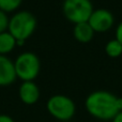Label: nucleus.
<instances>
[{
    "mask_svg": "<svg viewBox=\"0 0 122 122\" xmlns=\"http://www.w3.org/2000/svg\"><path fill=\"white\" fill-rule=\"evenodd\" d=\"M117 97V95L106 90L93 91L86 97L85 107L93 118L102 121H112L119 112Z\"/></svg>",
    "mask_w": 122,
    "mask_h": 122,
    "instance_id": "f257e3e1",
    "label": "nucleus"
},
{
    "mask_svg": "<svg viewBox=\"0 0 122 122\" xmlns=\"http://www.w3.org/2000/svg\"><path fill=\"white\" fill-rule=\"evenodd\" d=\"M36 29V18L29 11H18L10 17L8 31L16 41H26Z\"/></svg>",
    "mask_w": 122,
    "mask_h": 122,
    "instance_id": "f03ea898",
    "label": "nucleus"
},
{
    "mask_svg": "<svg viewBox=\"0 0 122 122\" xmlns=\"http://www.w3.org/2000/svg\"><path fill=\"white\" fill-rule=\"evenodd\" d=\"M14 67L17 78L21 81H33L40 74L41 62L34 53L24 51L16 57Z\"/></svg>",
    "mask_w": 122,
    "mask_h": 122,
    "instance_id": "7ed1b4c3",
    "label": "nucleus"
},
{
    "mask_svg": "<svg viewBox=\"0 0 122 122\" xmlns=\"http://www.w3.org/2000/svg\"><path fill=\"white\" fill-rule=\"evenodd\" d=\"M46 109L57 120L69 121L75 115L76 105L71 97L64 94H55L47 100Z\"/></svg>",
    "mask_w": 122,
    "mask_h": 122,
    "instance_id": "20e7f679",
    "label": "nucleus"
},
{
    "mask_svg": "<svg viewBox=\"0 0 122 122\" xmlns=\"http://www.w3.org/2000/svg\"><path fill=\"white\" fill-rule=\"evenodd\" d=\"M93 10L90 0H64L62 3L63 15L74 25L88 21Z\"/></svg>",
    "mask_w": 122,
    "mask_h": 122,
    "instance_id": "39448f33",
    "label": "nucleus"
},
{
    "mask_svg": "<svg viewBox=\"0 0 122 122\" xmlns=\"http://www.w3.org/2000/svg\"><path fill=\"white\" fill-rule=\"evenodd\" d=\"M88 23L94 30V32L101 33L112 29L115 23V18L110 11L106 9H95L91 13Z\"/></svg>",
    "mask_w": 122,
    "mask_h": 122,
    "instance_id": "423d86ee",
    "label": "nucleus"
},
{
    "mask_svg": "<svg viewBox=\"0 0 122 122\" xmlns=\"http://www.w3.org/2000/svg\"><path fill=\"white\" fill-rule=\"evenodd\" d=\"M14 61L8 56L0 55V87H6L12 85L16 80Z\"/></svg>",
    "mask_w": 122,
    "mask_h": 122,
    "instance_id": "0eeeda50",
    "label": "nucleus"
},
{
    "mask_svg": "<svg viewBox=\"0 0 122 122\" xmlns=\"http://www.w3.org/2000/svg\"><path fill=\"white\" fill-rule=\"evenodd\" d=\"M18 97L26 105H33L40 100V89L34 81H23L18 88Z\"/></svg>",
    "mask_w": 122,
    "mask_h": 122,
    "instance_id": "6e6552de",
    "label": "nucleus"
},
{
    "mask_svg": "<svg viewBox=\"0 0 122 122\" xmlns=\"http://www.w3.org/2000/svg\"><path fill=\"white\" fill-rule=\"evenodd\" d=\"M94 30L91 28L88 21L86 23H79L74 25L73 29V36L75 40L79 43L86 44V43L91 42V40L94 36Z\"/></svg>",
    "mask_w": 122,
    "mask_h": 122,
    "instance_id": "1a4fd4ad",
    "label": "nucleus"
},
{
    "mask_svg": "<svg viewBox=\"0 0 122 122\" xmlns=\"http://www.w3.org/2000/svg\"><path fill=\"white\" fill-rule=\"evenodd\" d=\"M16 42V39L9 31L0 33V55L6 56L8 54L12 53L17 46Z\"/></svg>",
    "mask_w": 122,
    "mask_h": 122,
    "instance_id": "9d476101",
    "label": "nucleus"
},
{
    "mask_svg": "<svg viewBox=\"0 0 122 122\" xmlns=\"http://www.w3.org/2000/svg\"><path fill=\"white\" fill-rule=\"evenodd\" d=\"M105 53L110 58H118L122 55V44L116 39L110 40L105 45Z\"/></svg>",
    "mask_w": 122,
    "mask_h": 122,
    "instance_id": "9b49d317",
    "label": "nucleus"
},
{
    "mask_svg": "<svg viewBox=\"0 0 122 122\" xmlns=\"http://www.w3.org/2000/svg\"><path fill=\"white\" fill-rule=\"evenodd\" d=\"M23 0H0V10L5 13H12L18 10Z\"/></svg>",
    "mask_w": 122,
    "mask_h": 122,
    "instance_id": "f8f14e48",
    "label": "nucleus"
},
{
    "mask_svg": "<svg viewBox=\"0 0 122 122\" xmlns=\"http://www.w3.org/2000/svg\"><path fill=\"white\" fill-rule=\"evenodd\" d=\"M9 23H10V17L8 16V13L0 10V33L8 31Z\"/></svg>",
    "mask_w": 122,
    "mask_h": 122,
    "instance_id": "ddd939ff",
    "label": "nucleus"
},
{
    "mask_svg": "<svg viewBox=\"0 0 122 122\" xmlns=\"http://www.w3.org/2000/svg\"><path fill=\"white\" fill-rule=\"evenodd\" d=\"M115 34H116V40L118 41L119 43L122 44V21L118 24V26L116 27V31H115Z\"/></svg>",
    "mask_w": 122,
    "mask_h": 122,
    "instance_id": "4468645a",
    "label": "nucleus"
},
{
    "mask_svg": "<svg viewBox=\"0 0 122 122\" xmlns=\"http://www.w3.org/2000/svg\"><path fill=\"white\" fill-rule=\"evenodd\" d=\"M0 122H15L12 117L5 114H0Z\"/></svg>",
    "mask_w": 122,
    "mask_h": 122,
    "instance_id": "2eb2a0df",
    "label": "nucleus"
},
{
    "mask_svg": "<svg viewBox=\"0 0 122 122\" xmlns=\"http://www.w3.org/2000/svg\"><path fill=\"white\" fill-rule=\"evenodd\" d=\"M112 122H122V112H119L118 114L112 119Z\"/></svg>",
    "mask_w": 122,
    "mask_h": 122,
    "instance_id": "dca6fc26",
    "label": "nucleus"
},
{
    "mask_svg": "<svg viewBox=\"0 0 122 122\" xmlns=\"http://www.w3.org/2000/svg\"><path fill=\"white\" fill-rule=\"evenodd\" d=\"M117 107H118L119 112H122V97H117Z\"/></svg>",
    "mask_w": 122,
    "mask_h": 122,
    "instance_id": "f3484780",
    "label": "nucleus"
}]
</instances>
